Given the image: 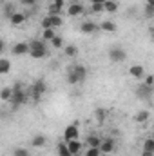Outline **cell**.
I'll return each instance as SVG.
<instances>
[{
	"label": "cell",
	"instance_id": "cell-25",
	"mask_svg": "<svg viewBox=\"0 0 154 156\" xmlns=\"http://www.w3.org/2000/svg\"><path fill=\"white\" fill-rule=\"evenodd\" d=\"M13 156H31V153L26 147H15L13 149Z\"/></svg>",
	"mask_w": 154,
	"mask_h": 156
},
{
	"label": "cell",
	"instance_id": "cell-32",
	"mask_svg": "<svg viewBox=\"0 0 154 156\" xmlns=\"http://www.w3.org/2000/svg\"><path fill=\"white\" fill-rule=\"evenodd\" d=\"M60 11H62V7H60V5H56L54 2L49 5V15H60Z\"/></svg>",
	"mask_w": 154,
	"mask_h": 156
},
{
	"label": "cell",
	"instance_id": "cell-17",
	"mask_svg": "<svg viewBox=\"0 0 154 156\" xmlns=\"http://www.w3.org/2000/svg\"><path fill=\"white\" fill-rule=\"evenodd\" d=\"M9 20H11V24H13V26H22V24L26 22V15H24V13H18V11H16V13H15V15H13V16H11Z\"/></svg>",
	"mask_w": 154,
	"mask_h": 156
},
{
	"label": "cell",
	"instance_id": "cell-26",
	"mask_svg": "<svg viewBox=\"0 0 154 156\" xmlns=\"http://www.w3.org/2000/svg\"><path fill=\"white\" fill-rule=\"evenodd\" d=\"M49 18H51L53 27H60V26L64 24V20H62V16H60V15H49Z\"/></svg>",
	"mask_w": 154,
	"mask_h": 156
},
{
	"label": "cell",
	"instance_id": "cell-9",
	"mask_svg": "<svg viewBox=\"0 0 154 156\" xmlns=\"http://www.w3.org/2000/svg\"><path fill=\"white\" fill-rule=\"evenodd\" d=\"M100 151H102L103 154H109V153H113V151H114V140H113V138H105V140H102Z\"/></svg>",
	"mask_w": 154,
	"mask_h": 156
},
{
	"label": "cell",
	"instance_id": "cell-5",
	"mask_svg": "<svg viewBox=\"0 0 154 156\" xmlns=\"http://www.w3.org/2000/svg\"><path fill=\"white\" fill-rule=\"evenodd\" d=\"M125 58H127V53H125V49H123V47L114 45V47H111V49H109V60H111L113 64H121Z\"/></svg>",
	"mask_w": 154,
	"mask_h": 156
},
{
	"label": "cell",
	"instance_id": "cell-4",
	"mask_svg": "<svg viewBox=\"0 0 154 156\" xmlns=\"http://www.w3.org/2000/svg\"><path fill=\"white\" fill-rule=\"evenodd\" d=\"M45 93H47V83H45L44 78H38V80L29 87V96L33 98V102H38Z\"/></svg>",
	"mask_w": 154,
	"mask_h": 156
},
{
	"label": "cell",
	"instance_id": "cell-15",
	"mask_svg": "<svg viewBox=\"0 0 154 156\" xmlns=\"http://www.w3.org/2000/svg\"><path fill=\"white\" fill-rule=\"evenodd\" d=\"M45 144H47V136H44V134H35L33 140H31L33 147H44Z\"/></svg>",
	"mask_w": 154,
	"mask_h": 156
},
{
	"label": "cell",
	"instance_id": "cell-7",
	"mask_svg": "<svg viewBox=\"0 0 154 156\" xmlns=\"http://www.w3.org/2000/svg\"><path fill=\"white\" fill-rule=\"evenodd\" d=\"M98 29H100V26H96V24L91 22V20H85V22L80 24V31H82L83 35H93V33H96Z\"/></svg>",
	"mask_w": 154,
	"mask_h": 156
},
{
	"label": "cell",
	"instance_id": "cell-12",
	"mask_svg": "<svg viewBox=\"0 0 154 156\" xmlns=\"http://www.w3.org/2000/svg\"><path fill=\"white\" fill-rule=\"evenodd\" d=\"M67 147H69L71 154L76 156L78 153L82 151V142H80V140H69V142H67Z\"/></svg>",
	"mask_w": 154,
	"mask_h": 156
},
{
	"label": "cell",
	"instance_id": "cell-28",
	"mask_svg": "<svg viewBox=\"0 0 154 156\" xmlns=\"http://www.w3.org/2000/svg\"><path fill=\"white\" fill-rule=\"evenodd\" d=\"M51 45H53L54 49H62V47H64V40H62V37H58V35H56L54 38L51 40Z\"/></svg>",
	"mask_w": 154,
	"mask_h": 156
},
{
	"label": "cell",
	"instance_id": "cell-10",
	"mask_svg": "<svg viewBox=\"0 0 154 156\" xmlns=\"http://www.w3.org/2000/svg\"><path fill=\"white\" fill-rule=\"evenodd\" d=\"M26 53H29V44H26V42H18V44L13 45V55L20 56V55H26Z\"/></svg>",
	"mask_w": 154,
	"mask_h": 156
},
{
	"label": "cell",
	"instance_id": "cell-18",
	"mask_svg": "<svg viewBox=\"0 0 154 156\" xmlns=\"http://www.w3.org/2000/svg\"><path fill=\"white\" fill-rule=\"evenodd\" d=\"M102 145V138L96 134H89L87 136V147H100Z\"/></svg>",
	"mask_w": 154,
	"mask_h": 156
},
{
	"label": "cell",
	"instance_id": "cell-41",
	"mask_svg": "<svg viewBox=\"0 0 154 156\" xmlns=\"http://www.w3.org/2000/svg\"><path fill=\"white\" fill-rule=\"evenodd\" d=\"M0 51H5V42H4V40L0 42Z\"/></svg>",
	"mask_w": 154,
	"mask_h": 156
},
{
	"label": "cell",
	"instance_id": "cell-44",
	"mask_svg": "<svg viewBox=\"0 0 154 156\" xmlns=\"http://www.w3.org/2000/svg\"><path fill=\"white\" fill-rule=\"evenodd\" d=\"M76 2H78V0H73V4H76Z\"/></svg>",
	"mask_w": 154,
	"mask_h": 156
},
{
	"label": "cell",
	"instance_id": "cell-43",
	"mask_svg": "<svg viewBox=\"0 0 154 156\" xmlns=\"http://www.w3.org/2000/svg\"><path fill=\"white\" fill-rule=\"evenodd\" d=\"M151 33H152V38H154V27H152V31H151Z\"/></svg>",
	"mask_w": 154,
	"mask_h": 156
},
{
	"label": "cell",
	"instance_id": "cell-16",
	"mask_svg": "<svg viewBox=\"0 0 154 156\" xmlns=\"http://www.w3.org/2000/svg\"><path fill=\"white\" fill-rule=\"evenodd\" d=\"M149 116H151V113H149L147 109H142V111H138V115L134 116V122H136V123H145V122L149 120Z\"/></svg>",
	"mask_w": 154,
	"mask_h": 156
},
{
	"label": "cell",
	"instance_id": "cell-24",
	"mask_svg": "<svg viewBox=\"0 0 154 156\" xmlns=\"http://www.w3.org/2000/svg\"><path fill=\"white\" fill-rule=\"evenodd\" d=\"M64 53H65V56H69V58H75V56L78 55V47H76V45H65Z\"/></svg>",
	"mask_w": 154,
	"mask_h": 156
},
{
	"label": "cell",
	"instance_id": "cell-37",
	"mask_svg": "<svg viewBox=\"0 0 154 156\" xmlns=\"http://www.w3.org/2000/svg\"><path fill=\"white\" fill-rule=\"evenodd\" d=\"M20 4L29 7V5H35V4H37V0H20Z\"/></svg>",
	"mask_w": 154,
	"mask_h": 156
},
{
	"label": "cell",
	"instance_id": "cell-27",
	"mask_svg": "<svg viewBox=\"0 0 154 156\" xmlns=\"http://www.w3.org/2000/svg\"><path fill=\"white\" fill-rule=\"evenodd\" d=\"M42 35H44V40H49V42L56 37V33H54V27H51V29H44V33H42Z\"/></svg>",
	"mask_w": 154,
	"mask_h": 156
},
{
	"label": "cell",
	"instance_id": "cell-3",
	"mask_svg": "<svg viewBox=\"0 0 154 156\" xmlns=\"http://www.w3.org/2000/svg\"><path fill=\"white\" fill-rule=\"evenodd\" d=\"M29 56L40 60V58H45L47 56V49H45V42L44 40H33L29 44Z\"/></svg>",
	"mask_w": 154,
	"mask_h": 156
},
{
	"label": "cell",
	"instance_id": "cell-2",
	"mask_svg": "<svg viewBox=\"0 0 154 156\" xmlns=\"http://www.w3.org/2000/svg\"><path fill=\"white\" fill-rule=\"evenodd\" d=\"M85 78H87V67L82 66V64H75V66L69 69V73H67V83L76 85L80 82H83Z\"/></svg>",
	"mask_w": 154,
	"mask_h": 156
},
{
	"label": "cell",
	"instance_id": "cell-34",
	"mask_svg": "<svg viewBox=\"0 0 154 156\" xmlns=\"http://www.w3.org/2000/svg\"><path fill=\"white\" fill-rule=\"evenodd\" d=\"M53 27V24H51V18L49 16H45L44 20H42V29H51Z\"/></svg>",
	"mask_w": 154,
	"mask_h": 156
},
{
	"label": "cell",
	"instance_id": "cell-1",
	"mask_svg": "<svg viewBox=\"0 0 154 156\" xmlns=\"http://www.w3.org/2000/svg\"><path fill=\"white\" fill-rule=\"evenodd\" d=\"M27 98H29V91H26L24 87H22V83H15V87H13V96H11V105H13V109H18L20 105H24L26 102H27Z\"/></svg>",
	"mask_w": 154,
	"mask_h": 156
},
{
	"label": "cell",
	"instance_id": "cell-33",
	"mask_svg": "<svg viewBox=\"0 0 154 156\" xmlns=\"http://www.w3.org/2000/svg\"><path fill=\"white\" fill-rule=\"evenodd\" d=\"M93 7V13H102V11H105V7H103V4H91Z\"/></svg>",
	"mask_w": 154,
	"mask_h": 156
},
{
	"label": "cell",
	"instance_id": "cell-42",
	"mask_svg": "<svg viewBox=\"0 0 154 156\" xmlns=\"http://www.w3.org/2000/svg\"><path fill=\"white\" fill-rule=\"evenodd\" d=\"M147 5H152L154 7V0H147Z\"/></svg>",
	"mask_w": 154,
	"mask_h": 156
},
{
	"label": "cell",
	"instance_id": "cell-20",
	"mask_svg": "<svg viewBox=\"0 0 154 156\" xmlns=\"http://www.w3.org/2000/svg\"><path fill=\"white\" fill-rule=\"evenodd\" d=\"M58 156H73L71 151H69V147H67V142L65 140L58 144Z\"/></svg>",
	"mask_w": 154,
	"mask_h": 156
},
{
	"label": "cell",
	"instance_id": "cell-30",
	"mask_svg": "<svg viewBox=\"0 0 154 156\" xmlns=\"http://www.w3.org/2000/svg\"><path fill=\"white\" fill-rule=\"evenodd\" d=\"M100 154H102L100 147H87V151H85V156H100Z\"/></svg>",
	"mask_w": 154,
	"mask_h": 156
},
{
	"label": "cell",
	"instance_id": "cell-22",
	"mask_svg": "<svg viewBox=\"0 0 154 156\" xmlns=\"http://www.w3.org/2000/svg\"><path fill=\"white\" fill-rule=\"evenodd\" d=\"M11 96H13V87H2V91H0V98H2L4 102H9Z\"/></svg>",
	"mask_w": 154,
	"mask_h": 156
},
{
	"label": "cell",
	"instance_id": "cell-29",
	"mask_svg": "<svg viewBox=\"0 0 154 156\" xmlns=\"http://www.w3.org/2000/svg\"><path fill=\"white\" fill-rule=\"evenodd\" d=\"M143 151H151V153H154V138H147V140L143 142Z\"/></svg>",
	"mask_w": 154,
	"mask_h": 156
},
{
	"label": "cell",
	"instance_id": "cell-38",
	"mask_svg": "<svg viewBox=\"0 0 154 156\" xmlns=\"http://www.w3.org/2000/svg\"><path fill=\"white\" fill-rule=\"evenodd\" d=\"M56 5H60V7H64V0H53Z\"/></svg>",
	"mask_w": 154,
	"mask_h": 156
},
{
	"label": "cell",
	"instance_id": "cell-19",
	"mask_svg": "<svg viewBox=\"0 0 154 156\" xmlns=\"http://www.w3.org/2000/svg\"><path fill=\"white\" fill-rule=\"evenodd\" d=\"M94 118H96V122H98V123H103V122H105V118H107V111H105L103 107H98V109L94 111Z\"/></svg>",
	"mask_w": 154,
	"mask_h": 156
},
{
	"label": "cell",
	"instance_id": "cell-23",
	"mask_svg": "<svg viewBox=\"0 0 154 156\" xmlns=\"http://www.w3.org/2000/svg\"><path fill=\"white\" fill-rule=\"evenodd\" d=\"M103 7H105L107 13H116V11H118V2H114V0H107V2L103 4Z\"/></svg>",
	"mask_w": 154,
	"mask_h": 156
},
{
	"label": "cell",
	"instance_id": "cell-6",
	"mask_svg": "<svg viewBox=\"0 0 154 156\" xmlns=\"http://www.w3.org/2000/svg\"><path fill=\"white\" fill-rule=\"evenodd\" d=\"M78 136H80V131H78L76 123L65 127V131H64V140H65V142H69V140H78Z\"/></svg>",
	"mask_w": 154,
	"mask_h": 156
},
{
	"label": "cell",
	"instance_id": "cell-8",
	"mask_svg": "<svg viewBox=\"0 0 154 156\" xmlns=\"http://www.w3.org/2000/svg\"><path fill=\"white\" fill-rule=\"evenodd\" d=\"M129 75L132 78H136V80H140V78L145 76V67L142 64H134V66L129 67Z\"/></svg>",
	"mask_w": 154,
	"mask_h": 156
},
{
	"label": "cell",
	"instance_id": "cell-31",
	"mask_svg": "<svg viewBox=\"0 0 154 156\" xmlns=\"http://www.w3.org/2000/svg\"><path fill=\"white\" fill-rule=\"evenodd\" d=\"M4 13H5L7 18H11V16L16 13V11H15V5H13V4H5V11H4Z\"/></svg>",
	"mask_w": 154,
	"mask_h": 156
},
{
	"label": "cell",
	"instance_id": "cell-36",
	"mask_svg": "<svg viewBox=\"0 0 154 156\" xmlns=\"http://www.w3.org/2000/svg\"><path fill=\"white\" fill-rule=\"evenodd\" d=\"M145 85H151V87L154 85V75H147L145 76Z\"/></svg>",
	"mask_w": 154,
	"mask_h": 156
},
{
	"label": "cell",
	"instance_id": "cell-45",
	"mask_svg": "<svg viewBox=\"0 0 154 156\" xmlns=\"http://www.w3.org/2000/svg\"><path fill=\"white\" fill-rule=\"evenodd\" d=\"M152 138H154V133H152Z\"/></svg>",
	"mask_w": 154,
	"mask_h": 156
},
{
	"label": "cell",
	"instance_id": "cell-14",
	"mask_svg": "<svg viewBox=\"0 0 154 156\" xmlns=\"http://www.w3.org/2000/svg\"><path fill=\"white\" fill-rule=\"evenodd\" d=\"M100 29L102 31H105V33H116V24L113 22V20H103L102 22V26H100Z\"/></svg>",
	"mask_w": 154,
	"mask_h": 156
},
{
	"label": "cell",
	"instance_id": "cell-35",
	"mask_svg": "<svg viewBox=\"0 0 154 156\" xmlns=\"http://www.w3.org/2000/svg\"><path fill=\"white\" fill-rule=\"evenodd\" d=\"M145 16H147V18H152L154 16V7L152 5H147V4H145Z\"/></svg>",
	"mask_w": 154,
	"mask_h": 156
},
{
	"label": "cell",
	"instance_id": "cell-13",
	"mask_svg": "<svg viewBox=\"0 0 154 156\" xmlns=\"http://www.w3.org/2000/svg\"><path fill=\"white\" fill-rule=\"evenodd\" d=\"M67 13H69V16H78V15H82L83 13V5L76 2V4H71L69 5V9H67Z\"/></svg>",
	"mask_w": 154,
	"mask_h": 156
},
{
	"label": "cell",
	"instance_id": "cell-11",
	"mask_svg": "<svg viewBox=\"0 0 154 156\" xmlns=\"http://www.w3.org/2000/svg\"><path fill=\"white\" fill-rule=\"evenodd\" d=\"M138 96H140V98H147V100H149V98L152 96V87H151V85H145V83H143V85H140V87H138Z\"/></svg>",
	"mask_w": 154,
	"mask_h": 156
},
{
	"label": "cell",
	"instance_id": "cell-21",
	"mask_svg": "<svg viewBox=\"0 0 154 156\" xmlns=\"http://www.w3.org/2000/svg\"><path fill=\"white\" fill-rule=\"evenodd\" d=\"M11 71V62L7 58H2L0 60V75H7Z\"/></svg>",
	"mask_w": 154,
	"mask_h": 156
},
{
	"label": "cell",
	"instance_id": "cell-40",
	"mask_svg": "<svg viewBox=\"0 0 154 156\" xmlns=\"http://www.w3.org/2000/svg\"><path fill=\"white\" fill-rule=\"evenodd\" d=\"M142 156H154V153H151V151H143Z\"/></svg>",
	"mask_w": 154,
	"mask_h": 156
},
{
	"label": "cell",
	"instance_id": "cell-39",
	"mask_svg": "<svg viewBox=\"0 0 154 156\" xmlns=\"http://www.w3.org/2000/svg\"><path fill=\"white\" fill-rule=\"evenodd\" d=\"M107 0H91V4H105Z\"/></svg>",
	"mask_w": 154,
	"mask_h": 156
}]
</instances>
